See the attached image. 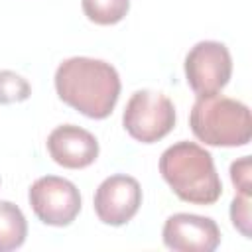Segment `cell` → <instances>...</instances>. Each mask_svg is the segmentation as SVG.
<instances>
[{
    "mask_svg": "<svg viewBox=\"0 0 252 252\" xmlns=\"http://www.w3.org/2000/svg\"><path fill=\"white\" fill-rule=\"evenodd\" d=\"M55 91L71 108L89 118L102 120L110 116L118 102L120 77L102 59L71 57L55 71Z\"/></svg>",
    "mask_w": 252,
    "mask_h": 252,
    "instance_id": "1",
    "label": "cell"
},
{
    "mask_svg": "<svg viewBox=\"0 0 252 252\" xmlns=\"http://www.w3.org/2000/svg\"><path fill=\"white\" fill-rule=\"evenodd\" d=\"M159 173L171 191L193 205H213L222 193L213 156L195 142H177L159 158Z\"/></svg>",
    "mask_w": 252,
    "mask_h": 252,
    "instance_id": "2",
    "label": "cell"
},
{
    "mask_svg": "<svg viewBox=\"0 0 252 252\" xmlns=\"http://www.w3.org/2000/svg\"><path fill=\"white\" fill-rule=\"evenodd\" d=\"M189 126L195 138L207 146L236 148L246 146L252 138L250 108L219 93L197 96L189 114Z\"/></svg>",
    "mask_w": 252,
    "mask_h": 252,
    "instance_id": "3",
    "label": "cell"
},
{
    "mask_svg": "<svg viewBox=\"0 0 252 252\" xmlns=\"http://www.w3.org/2000/svg\"><path fill=\"white\" fill-rule=\"evenodd\" d=\"M122 122L134 140L142 144H154L173 130L175 106L165 94L142 89L136 91L126 102Z\"/></svg>",
    "mask_w": 252,
    "mask_h": 252,
    "instance_id": "4",
    "label": "cell"
},
{
    "mask_svg": "<svg viewBox=\"0 0 252 252\" xmlns=\"http://www.w3.org/2000/svg\"><path fill=\"white\" fill-rule=\"evenodd\" d=\"M30 207L35 217L49 226L71 224L81 211V195L75 183L57 175H45L30 187Z\"/></svg>",
    "mask_w": 252,
    "mask_h": 252,
    "instance_id": "5",
    "label": "cell"
},
{
    "mask_svg": "<svg viewBox=\"0 0 252 252\" xmlns=\"http://www.w3.org/2000/svg\"><path fill=\"white\" fill-rule=\"evenodd\" d=\"M232 75L230 51L220 41H199L185 57L187 85L199 94H215L224 89Z\"/></svg>",
    "mask_w": 252,
    "mask_h": 252,
    "instance_id": "6",
    "label": "cell"
},
{
    "mask_svg": "<svg viewBox=\"0 0 252 252\" xmlns=\"http://www.w3.org/2000/svg\"><path fill=\"white\" fill-rule=\"evenodd\" d=\"M142 205L140 183L130 175H110L106 177L94 193V213L110 226H120L132 220Z\"/></svg>",
    "mask_w": 252,
    "mask_h": 252,
    "instance_id": "7",
    "label": "cell"
},
{
    "mask_svg": "<svg viewBox=\"0 0 252 252\" xmlns=\"http://www.w3.org/2000/svg\"><path fill=\"white\" fill-rule=\"evenodd\" d=\"M163 244L175 252H213L220 244V230L209 217L175 213L161 230Z\"/></svg>",
    "mask_w": 252,
    "mask_h": 252,
    "instance_id": "8",
    "label": "cell"
},
{
    "mask_svg": "<svg viewBox=\"0 0 252 252\" xmlns=\"http://www.w3.org/2000/svg\"><path fill=\"white\" fill-rule=\"evenodd\" d=\"M47 152L55 163L67 169H83L98 158V142L89 130L63 124L47 136Z\"/></svg>",
    "mask_w": 252,
    "mask_h": 252,
    "instance_id": "9",
    "label": "cell"
},
{
    "mask_svg": "<svg viewBox=\"0 0 252 252\" xmlns=\"http://www.w3.org/2000/svg\"><path fill=\"white\" fill-rule=\"evenodd\" d=\"M28 236V222L18 205L0 201V252L16 250Z\"/></svg>",
    "mask_w": 252,
    "mask_h": 252,
    "instance_id": "10",
    "label": "cell"
},
{
    "mask_svg": "<svg viewBox=\"0 0 252 252\" xmlns=\"http://www.w3.org/2000/svg\"><path fill=\"white\" fill-rule=\"evenodd\" d=\"M85 16L98 26L118 24L130 10V0H81Z\"/></svg>",
    "mask_w": 252,
    "mask_h": 252,
    "instance_id": "11",
    "label": "cell"
},
{
    "mask_svg": "<svg viewBox=\"0 0 252 252\" xmlns=\"http://www.w3.org/2000/svg\"><path fill=\"white\" fill-rule=\"evenodd\" d=\"M30 94L32 87L22 75L14 71H0V104L22 102Z\"/></svg>",
    "mask_w": 252,
    "mask_h": 252,
    "instance_id": "12",
    "label": "cell"
},
{
    "mask_svg": "<svg viewBox=\"0 0 252 252\" xmlns=\"http://www.w3.org/2000/svg\"><path fill=\"white\" fill-rule=\"evenodd\" d=\"M230 220L242 236L250 238V199L248 195H236L230 203Z\"/></svg>",
    "mask_w": 252,
    "mask_h": 252,
    "instance_id": "13",
    "label": "cell"
},
{
    "mask_svg": "<svg viewBox=\"0 0 252 252\" xmlns=\"http://www.w3.org/2000/svg\"><path fill=\"white\" fill-rule=\"evenodd\" d=\"M230 179L234 183V187L242 193V195H248L252 193V183H250V158L244 156L236 161H232L230 165Z\"/></svg>",
    "mask_w": 252,
    "mask_h": 252,
    "instance_id": "14",
    "label": "cell"
}]
</instances>
